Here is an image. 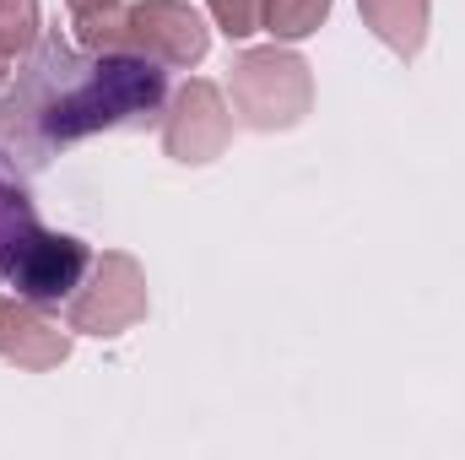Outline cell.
Here are the masks:
<instances>
[{
    "label": "cell",
    "mask_w": 465,
    "mask_h": 460,
    "mask_svg": "<svg viewBox=\"0 0 465 460\" xmlns=\"http://www.w3.org/2000/svg\"><path fill=\"white\" fill-rule=\"evenodd\" d=\"M5 65H11V55H5V49H0V87H5Z\"/></svg>",
    "instance_id": "cell-14"
},
{
    "label": "cell",
    "mask_w": 465,
    "mask_h": 460,
    "mask_svg": "<svg viewBox=\"0 0 465 460\" xmlns=\"http://www.w3.org/2000/svg\"><path fill=\"white\" fill-rule=\"evenodd\" d=\"M357 16L362 27L401 60H411L422 44H428V16H433V0H357Z\"/></svg>",
    "instance_id": "cell-8"
},
{
    "label": "cell",
    "mask_w": 465,
    "mask_h": 460,
    "mask_svg": "<svg viewBox=\"0 0 465 460\" xmlns=\"http://www.w3.org/2000/svg\"><path fill=\"white\" fill-rule=\"evenodd\" d=\"M38 233H44V223H38V212H33L27 190H22V185H11V179L0 174V282H11L16 255H22Z\"/></svg>",
    "instance_id": "cell-9"
},
{
    "label": "cell",
    "mask_w": 465,
    "mask_h": 460,
    "mask_svg": "<svg viewBox=\"0 0 465 460\" xmlns=\"http://www.w3.org/2000/svg\"><path fill=\"white\" fill-rule=\"evenodd\" d=\"M228 98L238 119L254 125V130H292L314 109V71H309L303 55H292L282 44H265V49H249V55L232 60Z\"/></svg>",
    "instance_id": "cell-2"
},
{
    "label": "cell",
    "mask_w": 465,
    "mask_h": 460,
    "mask_svg": "<svg viewBox=\"0 0 465 460\" xmlns=\"http://www.w3.org/2000/svg\"><path fill=\"white\" fill-rule=\"evenodd\" d=\"M124 49L157 60L163 71H190L212 49V27L190 0H135L124 5Z\"/></svg>",
    "instance_id": "cell-4"
},
{
    "label": "cell",
    "mask_w": 465,
    "mask_h": 460,
    "mask_svg": "<svg viewBox=\"0 0 465 460\" xmlns=\"http://www.w3.org/2000/svg\"><path fill=\"white\" fill-rule=\"evenodd\" d=\"M163 65L146 55H76L65 44H44L16 93L0 104V119H27L44 141H82L114 130L135 115L163 109Z\"/></svg>",
    "instance_id": "cell-1"
},
{
    "label": "cell",
    "mask_w": 465,
    "mask_h": 460,
    "mask_svg": "<svg viewBox=\"0 0 465 460\" xmlns=\"http://www.w3.org/2000/svg\"><path fill=\"white\" fill-rule=\"evenodd\" d=\"M0 357L27 374H49L71 357V331L44 320V309L27 298H0Z\"/></svg>",
    "instance_id": "cell-7"
},
{
    "label": "cell",
    "mask_w": 465,
    "mask_h": 460,
    "mask_svg": "<svg viewBox=\"0 0 465 460\" xmlns=\"http://www.w3.org/2000/svg\"><path fill=\"white\" fill-rule=\"evenodd\" d=\"M325 16H331V0H260V27L271 33V44H298L320 33Z\"/></svg>",
    "instance_id": "cell-10"
},
{
    "label": "cell",
    "mask_w": 465,
    "mask_h": 460,
    "mask_svg": "<svg viewBox=\"0 0 465 460\" xmlns=\"http://www.w3.org/2000/svg\"><path fill=\"white\" fill-rule=\"evenodd\" d=\"M206 5H212V16L228 38H249L260 27V0H206Z\"/></svg>",
    "instance_id": "cell-12"
},
{
    "label": "cell",
    "mask_w": 465,
    "mask_h": 460,
    "mask_svg": "<svg viewBox=\"0 0 465 460\" xmlns=\"http://www.w3.org/2000/svg\"><path fill=\"white\" fill-rule=\"evenodd\" d=\"M71 5V16H82V11H104V5H119V0H65Z\"/></svg>",
    "instance_id": "cell-13"
},
{
    "label": "cell",
    "mask_w": 465,
    "mask_h": 460,
    "mask_svg": "<svg viewBox=\"0 0 465 460\" xmlns=\"http://www.w3.org/2000/svg\"><path fill=\"white\" fill-rule=\"evenodd\" d=\"M146 320V271L135 255L104 249L87 271V282L76 287V298L65 304V325L76 336H124L130 325Z\"/></svg>",
    "instance_id": "cell-3"
},
{
    "label": "cell",
    "mask_w": 465,
    "mask_h": 460,
    "mask_svg": "<svg viewBox=\"0 0 465 460\" xmlns=\"http://www.w3.org/2000/svg\"><path fill=\"white\" fill-rule=\"evenodd\" d=\"M228 141H232V109L223 98V87L206 82V76H190L173 93L168 115H163V152L184 168H201V163H217L228 152Z\"/></svg>",
    "instance_id": "cell-5"
},
{
    "label": "cell",
    "mask_w": 465,
    "mask_h": 460,
    "mask_svg": "<svg viewBox=\"0 0 465 460\" xmlns=\"http://www.w3.org/2000/svg\"><path fill=\"white\" fill-rule=\"evenodd\" d=\"M87 271H93V255H87L82 238L44 228L16 255L5 287H16V298H27L33 309H60V304L76 298V287L87 282Z\"/></svg>",
    "instance_id": "cell-6"
},
{
    "label": "cell",
    "mask_w": 465,
    "mask_h": 460,
    "mask_svg": "<svg viewBox=\"0 0 465 460\" xmlns=\"http://www.w3.org/2000/svg\"><path fill=\"white\" fill-rule=\"evenodd\" d=\"M44 33V5L38 0H0V49L16 60L38 44Z\"/></svg>",
    "instance_id": "cell-11"
}]
</instances>
